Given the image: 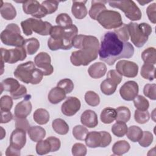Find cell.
<instances>
[{
	"instance_id": "6da1fadb",
	"label": "cell",
	"mask_w": 156,
	"mask_h": 156,
	"mask_svg": "<svg viewBox=\"0 0 156 156\" xmlns=\"http://www.w3.org/2000/svg\"><path fill=\"white\" fill-rule=\"evenodd\" d=\"M134 54V48L129 42L121 41L114 32L104 35L99 49V59L108 65H113L120 58H129Z\"/></svg>"
},
{
	"instance_id": "7a4b0ae2",
	"label": "cell",
	"mask_w": 156,
	"mask_h": 156,
	"mask_svg": "<svg viewBox=\"0 0 156 156\" xmlns=\"http://www.w3.org/2000/svg\"><path fill=\"white\" fill-rule=\"evenodd\" d=\"M73 46L79 49L73 52L70 56V61L74 66H87L98 58L99 42L94 36L76 35L73 40Z\"/></svg>"
},
{
	"instance_id": "3957f363",
	"label": "cell",
	"mask_w": 156,
	"mask_h": 156,
	"mask_svg": "<svg viewBox=\"0 0 156 156\" xmlns=\"http://www.w3.org/2000/svg\"><path fill=\"white\" fill-rule=\"evenodd\" d=\"M77 33V27L74 24L68 28L54 26L50 32L48 46L51 51L70 49L73 47V40Z\"/></svg>"
},
{
	"instance_id": "277c9868",
	"label": "cell",
	"mask_w": 156,
	"mask_h": 156,
	"mask_svg": "<svg viewBox=\"0 0 156 156\" xmlns=\"http://www.w3.org/2000/svg\"><path fill=\"white\" fill-rule=\"evenodd\" d=\"M35 63L32 61L20 64L14 71L16 78L26 83L33 85L39 83L43 79V74L39 68H36Z\"/></svg>"
},
{
	"instance_id": "5b68a950",
	"label": "cell",
	"mask_w": 156,
	"mask_h": 156,
	"mask_svg": "<svg viewBox=\"0 0 156 156\" xmlns=\"http://www.w3.org/2000/svg\"><path fill=\"white\" fill-rule=\"evenodd\" d=\"M127 28L130 40L137 48H141L144 45L152 31L151 26L145 23L138 24L131 22L127 24Z\"/></svg>"
},
{
	"instance_id": "8992f818",
	"label": "cell",
	"mask_w": 156,
	"mask_h": 156,
	"mask_svg": "<svg viewBox=\"0 0 156 156\" xmlns=\"http://www.w3.org/2000/svg\"><path fill=\"white\" fill-rule=\"evenodd\" d=\"M21 26L23 33L29 36L34 32L41 35H50L51 30L52 28L51 24L48 21H43L41 20H37L29 18L21 23Z\"/></svg>"
},
{
	"instance_id": "52a82bcc",
	"label": "cell",
	"mask_w": 156,
	"mask_h": 156,
	"mask_svg": "<svg viewBox=\"0 0 156 156\" xmlns=\"http://www.w3.org/2000/svg\"><path fill=\"white\" fill-rule=\"evenodd\" d=\"M1 41L7 46L22 47L25 40L21 35L19 26L15 23L9 24L1 34Z\"/></svg>"
},
{
	"instance_id": "ba28073f",
	"label": "cell",
	"mask_w": 156,
	"mask_h": 156,
	"mask_svg": "<svg viewBox=\"0 0 156 156\" xmlns=\"http://www.w3.org/2000/svg\"><path fill=\"white\" fill-rule=\"evenodd\" d=\"M108 3L110 7L119 9L122 11L126 16L131 21H138L141 18V12L133 1H108Z\"/></svg>"
},
{
	"instance_id": "9c48e42d",
	"label": "cell",
	"mask_w": 156,
	"mask_h": 156,
	"mask_svg": "<svg viewBox=\"0 0 156 156\" xmlns=\"http://www.w3.org/2000/svg\"><path fill=\"white\" fill-rule=\"evenodd\" d=\"M96 20L105 29H117L122 25L121 14L114 10H105L101 12Z\"/></svg>"
},
{
	"instance_id": "30bf717a",
	"label": "cell",
	"mask_w": 156,
	"mask_h": 156,
	"mask_svg": "<svg viewBox=\"0 0 156 156\" xmlns=\"http://www.w3.org/2000/svg\"><path fill=\"white\" fill-rule=\"evenodd\" d=\"M86 145L90 148L105 147L112 141L111 135L106 131L88 132L85 139Z\"/></svg>"
},
{
	"instance_id": "8fae6325",
	"label": "cell",
	"mask_w": 156,
	"mask_h": 156,
	"mask_svg": "<svg viewBox=\"0 0 156 156\" xmlns=\"http://www.w3.org/2000/svg\"><path fill=\"white\" fill-rule=\"evenodd\" d=\"M1 52L2 69L4 68V63L13 64L18 61H23L26 58L27 55L26 51L23 46L16 47L15 49H6L1 48Z\"/></svg>"
},
{
	"instance_id": "7c38bea8",
	"label": "cell",
	"mask_w": 156,
	"mask_h": 156,
	"mask_svg": "<svg viewBox=\"0 0 156 156\" xmlns=\"http://www.w3.org/2000/svg\"><path fill=\"white\" fill-rule=\"evenodd\" d=\"M23 9L25 13L37 18H43L48 14L44 7L35 0L23 2Z\"/></svg>"
},
{
	"instance_id": "4fadbf2b",
	"label": "cell",
	"mask_w": 156,
	"mask_h": 156,
	"mask_svg": "<svg viewBox=\"0 0 156 156\" xmlns=\"http://www.w3.org/2000/svg\"><path fill=\"white\" fill-rule=\"evenodd\" d=\"M116 71L122 76L133 78L137 76L138 66L133 62L122 60L117 62L116 65Z\"/></svg>"
},
{
	"instance_id": "5bb4252c",
	"label": "cell",
	"mask_w": 156,
	"mask_h": 156,
	"mask_svg": "<svg viewBox=\"0 0 156 156\" xmlns=\"http://www.w3.org/2000/svg\"><path fill=\"white\" fill-rule=\"evenodd\" d=\"M51 62V56L47 52H41L34 58L35 65L42 71L44 76H49L53 73L54 68Z\"/></svg>"
},
{
	"instance_id": "9a60e30c",
	"label": "cell",
	"mask_w": 156,
	"mask_h": 156,
	"mask_svg": "<svg viewBox=\"0 0 156 156\" xmlns=\"http://www.w3.org/2000/svg\"><path fill=\"white\" fill-rule=\"evenodd\" d=\"M139 87L138 83L133 80L126 82L119 89V94L121 98L127 101L133 100L138 95Z\"/></svg>"
},
{
	"instance_id": "2e32d148",
	"label": "cell",
	"mask_w": 156,
	"mask_h": 156,
	"mask_svg": "<svg viewBox=\"0 0 156 156\" xmlns=\"http://www.w3.org/2000/svg\"><path fill=\"white\" fill-rule=\"evenodd\" d=\"M81 103L76 97H68L62 104L61 110L63 115L67 116L74 115L80 108Z\"/></svg>"
},
{
	"instance_id": "e0dca14e",
	"label": "cell",
	"mask_w": 156,
	"mask_h": 156,
	"mask_svg": "<svg viewBox=\"0 0 156 156\" xmlns=\"http://www.w3.org/2000/svg\"><path fill=\"white\" fill-rule=\"evenodd\" d=\"M30 97V95L27 94L23 101L16 105L14 110L15 118H26L30 113L32 109Z\"/></svg>"
},
{
	"instance_id": "ac0fdd59",
	"label": "cell",
	"mask_w": 156,
	"mask_h": 156,
	"mask_svg": "<svg viewBox=\"0 0 156 156\" xmlns=\"http://www.w3.org/2000/svg\"><path fill=\"white\" fill-rule=\"evenodd\" d=\"M26 143V131L20 129L13 130L10 137V145L15 148L21 150Z\"/></svg>"
},
{
	"instance_id": "d6986e66",
	"label": "cell",
	"mask_w": 156,
	"mask_h": 156,
	"mask_svg": "<svg viewBox=\"0 0 156 156\" xmlns=\"http://www.w3.org/2000/svg\"><path fill=\"white\" fill-rule=\"evenodd\" d=\"M81 123L89 128H94L98 124V119L96 113L91 110H87L80 116Z\"/></svg>"
},
{
	"instance_id": "ffe728a7",
	"label": "cell",
	"mask_w": 156,
	"mask_h": 156,
	"mask_svg": "<svg viewBox=\"0 0 156 156\" xmlns=\"http://www.w3.org/2000/svg\"><path fill=\"white\" fill-rule=\"evenodd\" d=\"M87 2V1H73L71 12L76 18L81 20L87 16L88 13L85 6V3Z\"/></svg>"
},
{
	"instance_id": "44dd1931",
	"label": "cell",
	"mask_w": 156,
	"mask_h": 156,
	"mask_svg": "<svg viewBox=\"0 0 156 156\" xmlns=\"http://www.w3.org/2000/svg\"><path fill=\"white\" fill-rule=\"evenodd\" d=\"M107 71V66L102 62H96L91 65L88 69L90 76L93 79H99L103 77Z\"/></svg>"
},
{
	"instance_id": "7402d4cb",
	"label": "cell",
	"mask_w": 156,
	"mask_h": 156,
	"mask_svg": "<svg viewBox=\"0 0 156 156\" xmlns=\"http://www.w3.org/2000/svg\"><path fill=\"white\" fill-rule=\"evenodd\" d=\"M66 93L62 88L56 87L52 88L48 94V101L52 104H57L66 98Z\"/></svg>"
},
{
	"instance_id": "603a6c76",
	"label": "cell",
	"mask_w": 156,
	"mask_h": 156,
	"mask_svg": "<svg viewBox=\"0 0 156 156\" xmlns=\"http://www.w3.org/2000/svg\"><path fill=\"white\" fill-rule=\"evenodd\" d=\"M107 1H91V6L89 10V15L91 18L96 20L98 15L102 11L107 10L105 4Z\"/></svg>"
},
{
	"instance_id": "cb8c5ba5",
	"label": "cell",
	"mask_w": 156,
	"mask_h": 156,
	"mask_svg": "<svg viewBox=\"0 0 156 156\" xmlns=\"http://www.w3.org/2000/svg\"><path fill=\"white\" fill-rule=\"evenodd\" d=\"M27 133L32 141L38 142L44 138L46 135V130L40 126H34L30 127L27 130Z\"/></svg>"
},
{
	"instance_id": "d4e9b609",
	"label": "cell",
	"mask_w": 156,
	"mask_h": 156,
	"mask_svg": "<svg viewBox=\"0 0 156 156\" xmlns=\"http://www.w3.org/2000/svg\"><path fill=\"white\" fill-rule=\"evenodd\" d=\"M0 12L2 17L6 20H13L16 16V11L13 5L9 2L2 3L1 5Z\"/></svg>"
},
{
	"instance_id": "484cf974",
	"label": "cell",
	"mask_w": 156,
	"mask_h": 156,
	"mask_svg": "<svg viewBox=\"0 0 156 156\" xmlns=\"http://www.w3.org/2000/svg\"><path fill=\"white\" fill-rule=\"evenodd\" d=\"M20 84L19 82L13 78L9 77L7 78L2 81L1 83V94L2 93L3 90H5L6 91H9L11 93L16 91L20 87Z\"/></svg>"
},
{
	"instance_id": "4316f807",
	"label": "cell",
	"mask_w": 156,
	"mask_h": 156,
	"mask_svg": "<svg viewBox=\"0 0 156 156\" xmlns=\"http://www.w3.org/2000/svg\"><path fill=\"white\" fill-rule=\"evenodd\" d=\"M101 120L104 124H110L116 120V109L112 107H106L102 110L101 113Z\"/></svg>"
},
{
	"instance_id": "83f0119b",
	"label": "cell",
	"mask_w": 156,
	"mask_h": 156,
	"mask_svg": "<svg viewBox=\"0 0 156 156\" xmlns=\"http://www.w3.org/2000/svg\"><path fill=\"white\" fill-rule=\"evenodd\" d=\"M53 130L59 135H66L68 133L69 127L68 124L61 118H57L52 122Z\"/></svg>"
},
{
	"instance_id": "f1b7e54d",
	"label": "cell",
	"mask_w": 156,
	"mask_h": 156,
	"mask_svg": "<svg viewBox=\"0 0 156 156\" xmlns=\"http://www.w3.org/2000/svg\"><path fill=\"white\" fill-rule=\"evenodd\" d=\"M33 118L37 124L40 125H44L49 121V114L44 108H38L34 112Z\"/></svg>"
},
{
	"instance_id": "f546056e",
	"label": "cell",
	"mask_w": 156,
	"mask_h": 156,
	"mask_svg": "<svg viewBox=\"0 0 156 156\" xmlns=\"http://www.w3.org/2000/svg\"><path fill=\"white\" fill-rule=\"evenodd\" d=\"M23 47L26 51L27 54L33 55L40 48V42L36 38H30L25 40Z\"/></svg>"
},
{
	"instance_id": "4dcf8cb0",
	"label": "cell",
	"mask_w": 156,
	"mask_h": 156,
	"mask_svg": "<svg viewBox=\"0 0 156 156\" xmlns=\"http://www.w3.org/2000/svg\"><path fill=\"white\" fill-rule=\"evenodd\" d=\"M130 148L129 143L126 140H120L116 142L113 147L112 151L114 155H121L127 152Z\"/></svg>"
},
{
	"instance_id": "1f68e13d",
	"label": "cell",
	"mask_w": 156,
	"mask_h": 156,
	"mask_svg": "<svg viewBox=\"0 0 156 156\" xmlns=\"http://www.w3.org/2000/svg\"><path fill=\"white\" fill-rule=\"evenodd\" d=\"M141 58L144 63L155 65L156 63V50L154 47H149L144 50L141 54Z\"/></svg>"
},
{
	"instance_id": "d6a6232c",
	"label": "cell",
	"mask_w": 156,
	"mask_h": 156,
	"mask_svg": "<svg viewBox=\"0 0 156 156\" xmlns=\"http://www.w3.org/2000/svg\"><path fill=\"white\" fill-rule=\"evenodd\" d=\"M155 70L154 65L144 63L141 69V76L144 79L152 81L155 79Z\"/></svg>"
},
{
	"instance_id": "836d02e7",
	"label": "cell",
	"mask_w": 156,
	"mask_h": 156,
	"mask_svg": "<svg viewBox=\"0 0 156 156\" xmlns=\"http://www.w3.org/2000/svg\"><path fill=\"white\" fill-rule=\"evenodd\" d=\"M142 129L136 126H131L127 129V137L132 142L138 141L143 135Z\"/></svg>"
},
{
	"instance_id": "e575fe53",
	"label": "cell",
	"mask_w": 156,
	"mask_h": 156,
	"mask_svg": "<svg viewBox=\"0 0 156 156\" xmlns=\"http://www.w3.org/2000/svg\"><path fill=\"white\" fill-rule=\"evenodd\" d=\"M118 85L108 79L103 80L101 84V90L105 95H111L113 94Z\"/></svg>"
},
{
	"instance_id": "d590c367",
	"label": "cell",
	"mask_w": 156,
	"mask_h": 156,
	"mask_svg": "<svg viewBox=\"0 0 156 156\" xmlns=\"http://www.w3.org/2000/svg\"><path fill=\"white\" fill-rule=\"evenodd\" d=\"M116 121H122L127 122L130 119V110L124 106H121L116 109Z\"/></svg>"
},
{
	"instance_id": "8d00e7d4",
	"label": "cell",
	"mask_w": 156,
	"mask_h": 156,
	"mask_svg": "<svg viewBox=\"0 0 156 156\" xmlns=\"http://www.w3.org/2000/svg\"><path fill=\"white\" fill-rule=\"evenodd\" d=\"M36 152L40 155L47 154L52 152V146L49 141L46 139L45 140H41L37 142L36 144Z\"/></svg>"
},
{
	"instance_id": "74e56055",
	"label": "cell",
	"mask_w": 156,
	"mask_h": 156,
	"mask_svg": "<svg viewBox=\"0 0 156 156\" xmlns=\"http://www.w3.org/2000/svg\"><path fill=\"white\" fill-rule=\"evenodd\" d=\"M127 126L124 122L116 121L112 127V132L118 137L124 136L127 132Z\"/></svg>"
},
{
	"instance_id": "f35d334b",
	"label": "cell",
	"mask_w": 156,
	"mask_h": 156,
	"mask_svg": "<svg viewBox=\"0 0 156 156\" xmlns=\"http://www.w3.org/2000/svg\"><path fill=\"white\" fill-rule=\"evenodd\" d=\"M55 22L58 26L63 28H68L73 25L71 18L65 13H62L57 15L55 19Z\"/></svg>"
},
{
	"instance_id": "ab89813d",
	"label": "cell",
	"mask_w": 156,
	"mask_h": 156,
	"mask_svg": "<svg viewBox=\"0 0 156 156\" xmlns=\"http://www.w3.org/2000/svg\"><path fill=\"white\" fill-rule=\"evenodd\" d=\"M85 100L87 104L91 107L98 106L100 103L99 96L93 91H88L85 93Z\"/></svg>"
},
{
	"instance_id": "60d3db41",
	"label": "cell",
	"mask_w": 156,
	"mask_h": 156,
	"mask_svg": "<svg viewBox=\"0 0 156 156\" xmlns=\"http://www.w3.org/2000/svg\"><path fill=\"white\" fill-rule=\"evenodd\" d=\"M133 104L137 110L141 111L147 110L149 107L148 100L141 95H137L133 99Z\"/></svg>"
},
{
	"instance_id": "b9f144b4",
	"label": "cell",
	"mask_w": 156,
	"mask_h": 156,
	"mask_svg": "<svg viewBox=\"0 0 156 156\" xmlns=\"http://www.w3.org/2000/svg\"><path fill=\"white\" fill-rule=\"evenodd\" d=\"M88 133V129L82 125H77L73 129V135L78 140H84Z\"/></svg>"
},
{
	"instance_id": "7bdbcfd3",
	"label": "cell",
	"mask_w": 156,
	"mask_h": 156,
	"mask_svg": "<svg viewBox=\"0 0 156 156\" xmlns=\"http://www.w3.org/2000/svg\"><path fill=\"white\" fill-rule=\"evenodd\" d=\"M114 32L117 35L118 38L122 42H127L129 39V34L127 28V24H122V25L115 29Z\"/></svg>"
},
{
	"instance_id": "ee69618b",
	"label": "cell",
	"mask_w": 156,
	"mask_h": 156,
	"mask_svg": "<svg viewBox=\"0 0 156 156\" xmlns=\"http://www.w3.org/2000/svg\"><path fill=\"white\" fill-rule=\"evenodd\" d=\"M134 118L136 122L139 124H145L148 122L150 119L149 113L147 110L141 111L136 110L134 113Z\"/></svg>"
},
{
	"instance_id": "f6af8a7d",
	"label": "cell",
	"mask_w": 156,
	"mask_h": 156,
	"mask_svg": "<svg viewBox=\"0 0 156 156\" xmlns=\"http://www.w3.org/2000/svg\"><path fill=\"white\" fill-rule=\"evenodd\" d=\"M57 87L62 88L64 90L66 94L70 93L74 89V83L69 79H63L60 80L57 85Z\"/></svg>"
},
{
	"instance_id": "bcb514c9",
	"label": "cell",
	"mask_w": 156,
	"mask_h": 156,
	"mask_svg": "<svg viewBox=\"0 0 156 156\" xmlns=\"http://www.w3.org/2000/svg\"><path fill=\"white\" fill-rule=\"evenodd\" d=\"M153 140L154 136L151 132L149 131H144L143 132L141 138L138 142L141 146L143 147H147L152 143Z\"/></svg>"
},
{
	"instance_id": "7dc6e473",
	"label": "cell",
	"mask_w": 156,
	"mask_h": 156,
	"mask_svg": "<svg viewBox=\"0 0 156 156\" xmlns=\"http://www.w3.org/2000/svg\"><path fill=\"white\" fill-rule=\"evenodd\" d=\"M144 94L151 100L156 99V85L155 83H147L143 88Z\"/></svg>"
},
{
	"instance_id": "c3c4849f",
	"label": "cell",
	"mask_w": 156,
	"mask_h": 156,
	"mask_svg": "<svg viewBox=\"0 0 156 156\" xmlns=\"http://www.w3.org/2000/svg\"><path fill=\"white\" fill-rule=\"evenodd\" d=\"M12 106H13V100L12 97L8 95H4L1 98V99H0L1 110L10 111Z\"/></svg>"
},
{
	"instance_id": "681fc988",
	"label": "cell",
	"mask_w": 156,
	"mask_h": 156,
	"mask_svg": "<svg viewBox=\"0 0 156 156\" xmlns=\"http://www.w3.org/2000/svg\"><path fill=\"white\" fill-rule=\"evenodd\" d=\"M72 154L74 156H84L87 154V147L86 146L79 143H75L71 149Z\"/></svg>"
},
{
	"instance_id": "f907efd6",
	"label": "cell",
	"mask_w": 156,
	"mask_h": 156,
	"mask_svg": "<svg viewBox=\"0 0 156 156\" xmlns=\"http://www.w3.org/2000/svg\"><path fill=\"white\" fill-rule=\"evenodd\" d=\"M58 3L57 1H44L41 3V5L44 7L48 14H51L57 10Z\"/></svg>"
},
{
	"instance_id": "816d5d0a",
	"label": "cell",
	"mask_w": 156,
	"mask_h": 156,
	"mask_svg": "<svg viewBox=\"0 0 156 156\" xmlns=\"http://www.w3.org/2000/svg\"><path fill=\"white\" fill-rule=\"evenodd\" d=\"M15 127L25 131H27L30 128V124L26 118H15Z\"/></svg>"
},
{
	"instance_id": "f5cc1de1",
	"label": "cell",
	"mask_w": 156,
	"mask_h": 156,
	"mask_svg": "<svg viewBox=\"0 0 156 156\" xmlns=\"http://www.w3.org/2000/svg\"><path fill=\"white\" fill-rule=\"evenodd\" d=\"M107 79H110L113 82L116 83L118 85L121 83L122 77L121 74L118 73V72L115 69L110 70L107 75Z\"/></svg>"
},
{
	"instance_id": "db71d44e",
	"label": "cell",
	"mask_w": 156,
	"mask_h": 156,
	"mask_svg": "<svg viewBox=\"0 0 156 156\" xmlns=\"http://www.w3.org/2000/svg\"><path fill=\"white\" fill-rule=\"evenodd\" d=\"M155 10H156V4L153 3L150 4L147 9L146 13L147 15L148 18L151 23L153 24H155L156 23V17H155Z\"/></svg>"
},
{
	"instance_id": "11a10c76",
	"label": "cell",
	"mask_w": 156,
	"mask_h": 156,
	"mask_svg": "<svg viewBox=\"0 0 156 156\" xmlns=\"http://www.w3.org/2000/svg\"><path fill=\"white\" fill-rule=\"evenodd\" d=\"M10 94L13 99L17 100L21 98L25 97L27 95V89L23 85H21L20 88L16 91L11 93Z\"/></svg>"
},
{
	"instance_id": "9f6ffc18",
	"label": "cell",
	"mask_w": 156,
	"mask_h": 156,
	"mask_svg": "<svg viewBox=\"0 0 156 156\" xmlns=\"http://www.w3.org/2000/svg\"><path fill=\"white\" fill-rule=\"evenodd\" d=\"M46 139L49 141L52 146V152H56L60 149L61 146V143L58 138L55 136H49Z\"/></svg>"
},
{
	"instance_id": "6f0895ef",
	"label": "cell",
	"mask_w": 156,
	"mask_h": 156,
	"mask_svg": "<svg viewBox=\"0 0 156 156\" xmlns=\"http://www.w3.org/2000/svg\"><path fill=\"white\" fill-rule=\"evenodd\" d=\"M12 119L13 115L10 111L1 110V123H7L10 122Z\"/></svg>"
},
{
	"instance_id": "680465c9",
	"label": "cell",
	"mask_w": 156,
	"mask_h": 156,
	"mask_svg": "<svg viewBox=\"0 0 156 156\" xmlns=\"http://www.w3.org/2000/svg\"><path fill=\"white\" fill-rule=\"evenodd\" d=\"M20 150L15 148L14 147L9 145L5 151L6 156H13V155H20Z\"/></svg>"
},
{
	"instance_id": "91938a15",
	"label": "cell",
	"mask_w": 156,
	"mask_h": 156,
	"mask_svg": "<svg viewBox=\"0 0 156 156\" xmlns=\"http://www.w3.org/2000/svg\"><path fill=\"white\" fill-rule=\"evenodd\" d=\"M1 129L2 130V131H1V140H2V139H3V138H4V137L5 136V131L4 130V129H3L2 127H1Z\"/></svg>"
}]
</instances>
